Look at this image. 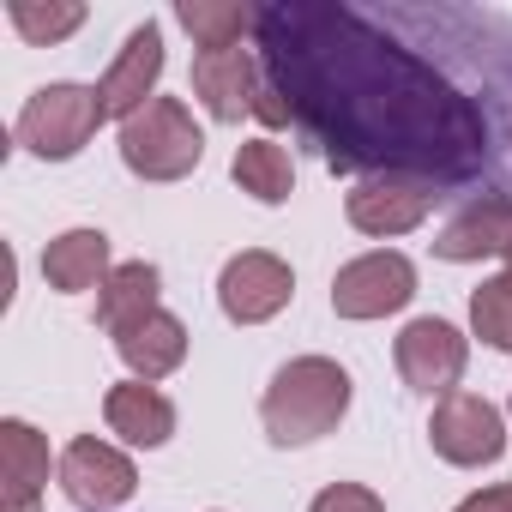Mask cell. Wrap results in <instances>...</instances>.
I'll return each mask as SVG.
<instances>
[{"mask_svg":"<svg viewBox=\"0 0 512 512\" xmlns=\"http://www.w3.org/2000/svg\"><path fill=\"white\" fill-rule=\"evenodd\" d=\"M133 482H139L133 458L115 452V446H103V440H73V446L61 452V488H67V500H79L85 512L121 506V500L133 494Z\"/></svg>","mask_w":512,"mask_h":512,"instance_id":"9","label":"cell"},{"mask_svg":"<svg viewBox=\"0 0 512 512\" xmlns=\"http://www.w3.org/2000/svg\"><path fill=\"white\" fill-rule=\"evenodd\" d=\"M428 440H434V452L446 458V464H494L500 452H506V428H500V410L488 404V398H476V392H452V398H440V410H434V422H428Z\"/></svg>","mask_w":512,"mask_h":512,"instance_id":"7","label":"cell"},{"mask_svg":"<svg viewBox=\"0 0 512 512\" xmlns=\"http://www.w3.org/2000/svg\"><path fill=\"white\" fill-rule=\"evenodd\" d=\"M193 91L217 121H241L253 109V97H260V73H253V61L241 49H217V55L193 61Z\"/></svg>","mask_w":512,"mask_h":512,"instance_id":"14","label":"cell"},{"mask_svg":"<svg viewBox=\"0 0 512 512\" xmlns=\"http://www.w3.org/2000/svg\"><path fill=\"white\" fill-rule=\"evenodd\" d=\"M350 410V374L326 356H296L278 368V380L266 386V434L278 446H308L320 434H332Z\"/></svg>","mask_w":512,"mask_h":512,"instance_id":"2","label":"cell"},{"mask_svg":"<svg viewBox=\"0 0 512 512\" xmlns=\"http://www.w3.org/2000/svg\"><path fill=\"white\" fill-rule=\"evenodd\" d=\"M103 416H109V428L127 434L133 446H163V440L175 434V404H169L157 386H145V380L115 386V392L103 398Z\"/></svg>","mask_w":512,"mask_h":512,"instance_id":"16","label":"cell"},{"mask_svg":"<svg viewBox=\"0 0 512 512\" xmlns=\"http://www.w3.org/2000/svg\"><path fill=\"white\" fill-rule=\"evenodd\" d=\"M49 482V446L31 422H0V494L7 512H37V494Z\"/></svg>","mask_w":512,"mask_h":512,"instance_id":"13","label":"cell"},{"mask_svg":"<svg viewBox=\"0 0 512 512\" xmlns=\"http://www.w3.org/2000/svg\"><path fill=\"white\" fill-rule=\"evenodd\" d=\"M13 25L31 37V43H61V37H73L79 25H85V7H31V0H13Z\"/></svg>","mask_w":512,"mask_h":512,"instance_id":"22","label":"cell"},{"mask_svg":"<svg viewBox=\"0 0 512 512\" xmlns=\"http://www.w3.org/2000/svg\"><path fill=\"white\" fill-rule=\"evenodd\" d=\"M290 290H296L290 266L278 260V253H260V247L235 253V260L223 266V278H217V302H223V314L235 326H260V320L284 314L290 308Z\"/></svg>","mask_w":512,"mask_h":512,"instance_id":"6","label":"cell"},{"mask_svg":"<svg viewBox=\"0 0 512 512\" xmlns=\"http://www.w3.org/2000/svg\"><path fill=\"white\" fill-rule=\"evenodd\" d=\"M115 350L127 356V368L151 386V380H163V374H175L181 368V356H187V326L175 320V314H145V320H133V326H121L115 332Z\"/></svg>","mask_w":512,"mask_h":512,"instance_id":"15","label":"cell"},{"mask_svg":"<svg viewBox=\"0 0 512 512\" xmlns=\"http://www.w3.org/2000/svg\"><path fill=\"white\" fill-rule=\"evenodd\" d=\"M235 181H241V193H253V199L284 205V199H290V187H296L290 151H284V145H272V139H247V145L235 151Z\"/></svg>","mask_w":512,"mask_h":512,"instance_id":"20","label":"cell"},{"mask_svg":"<svg viewBox=\"0 0 512 512\" xmlns=\"http://www.w3.org/2000/svg\"><path fill=\"white\" fill-rule=\"evenodd\" d=\"M145 314H157V266H145V260L115 266L109 284L97 290V326L103 332H121V326H133Z\"/></svg>","mask_w":512,"mask_h":512,"instance_id":"18","label":"cell"},{"mask_svg":"<svg viewBox=\"0 0 512 512\" xmlns=\"http://www.w3.org/2000/svg\"><path fill=\"white\" fill-rule=\"evenodd\" d=\"M157 73H163V31H157V25H139V31L127 37V49L115 55V67L103 73V85H97V97H103V115H121V121H133V115L151 103V85H157Z\"/></svg>","mask_w":512,"mask_h":512,"instance_id":"11","label":"cell"},{"mask_svg":"<svg viewBox=\"0 0 512 512\" xmlns=\"http://www.w3.org/2000/svg\"><path fill=\"white\" fill-rule=\"evenodd\" d=\"M266 85L320 139L338 175H416L428 187L488 169V115L434 61L362 7H260Z\"/></svg>","mask_w":512,"mask_h":512,"instance_id":"1","label":"cell"},{"mask_svg":"<svg viewBox=\"0 0 512 512\" xmlns=\"http://www.w3.org/2000/svg\"><path fill=\"white\" fill-rule=\"evenodd\" d=\"M103 127V97L91 85H43L25 109H19V145L61 163L73 151H85V139Z\"/></svg>","mask_w":512,"mask_h":512,"instance_id":"4","label":"cell"},{"mask_svg":"<svg viewBox=\"0 0 512 512\" xmlns=\"http://www.w3.org/2000/svg\"><path fill=\"white\" fill-rule=\"evenodd\" d=\"M470 326H476L482 344L512 350V272H506V278H488V284L470 296Z\"/></svg>","mask_w":512,"mask_h":512,"instance_id":"21","label":"cell"},{"mask_svg":"<svg viewBox=\"0 0 512 512\" xmlns=\"http://www.w3.org/2000/svg\"><path fill=\"white\" fill-rule=\"evenodd\" d=\"M434 205V187L416 181V175H368L356 193H350V223L362 235H404L428 217Z\"/></svg>","mask_w":512,"mask_h":512,"instance_id":"10","label":"cell"},{"mask_svg":"<svg viewBox=\"0 0 512 512\" xmlns=\"http://www.w3.org/2000/svg\"><path fill=\"white\" fill-rule=\"evenodd\" d=\"M506 272H512V247H506Z\"/></svg>","mask_w":512,"mask_h":512,"instance_id":"25","label":"cell"},{"mask_svg":"<svg viewBox=\"0 0 512 512\" xmlns=\"http://www.w3.org/2000/svg\"><path fill=\"white\" fill-rule=\"evenodd\" d=\"M506 247H512V193L470 199L434 241L440 260H482V253H506Z\"/></svg>","mask_w":512,"mask_h":512,"instance_id":"12","label":"cell"},{"mask_svg":"<svg viewBox=\"0 0 512 512\" xmlns=\"http://www.w3.org/2000/svg\"><path fill=\"white\" fill-rule=\"evenodd\" d=\"M175 19L193 31V43H199L205 55H217V49H235V43H241V31H253V25H260V13H247L241 0H181V7H175Z\"/></svg>","mask_w":512,"mask_h":512,"instance_id":"19","label":"cell"},{"mask_svg":"<svg viewBox=\"0 0 512 512\" xmlns=\"http://www.w3.org/2000/svg\"><path fill=\"white\" fill-rule=\"evenodd\" d=\"M314 512H386V506H380V494H368L356 482H338V488H326L314 500Z\"/></svg>","mask_w":512,"mask_h":512,"instance_id":"23","label":"cell"},{"mask_svg":"<svg viewBox=\"0 0 512 512\" xmlns=\"http://www.w3.org/2000/svg\"><path fill=\"white\" fill-rule=\"evenodd\" d=\"M43 278H49L55 290L109 284V235H103V229H67V235L49 241V253H43Z\"/></svg>","mask_w":512,"mask_h":512,"instance_id":"17","label":"cell"},{"mask_svg":"<svg viewBox=\"0 0 512 512\" xmlns=\"http://www.w3.org/2000/svg\"><path fill=\"white\" fill-rule=\"evenodd\" d=\"M464 362H470V350L446 320H410L398 332V374H404V386H416L428 398H452V386L464 380Z\"/></svg>","mask_w":512,"mask_h":512,"instance_id":"8","label":"cell"},{"mask_svg":"<svg viewBox=\"0 0 512 512\" xmlns=\"http://www.w3.org/2000/svg\"><path fill=\"white\" fill-rule=\"evenodd\" d=\"M199 157L205 139L175 97H151L133 121H121V163L145 181H181L199 169Z\"/></svg>","mask_w":512,"mask_h":512,"instance_id":"3","label":"cell"},{"mask_svg":"<svg viewBox=\"0 0 512 512\" xmlns=\"http://www.w3.org/2000/svg\"><path fill=\"white\" fill-rule=\"evenodd\" d=\"M452 512H512V482L482 488V494H470V500H464V506H452Z\"/></svg>","mask_w":512,"mask_h":512,"instance_id":"24","label":"cell"},{"mask_svg":"<svg viewBox=\"0 0 512 512\" xmlns=\"http://www.w3.org/2000/svg\"><path fill=\"white\" fill-rule=\"evenodd\" d=\"M410 296H416V266L404 260V253H362V260H350V266L332 278V308H338L344 320L398 314Z\"/></svg>","mask_w":512,"mask_h":512,"instance_id":"5","label":"cell"}]
</instances>
